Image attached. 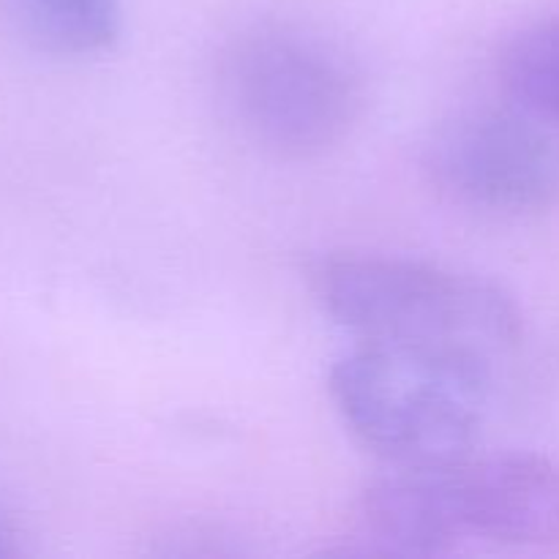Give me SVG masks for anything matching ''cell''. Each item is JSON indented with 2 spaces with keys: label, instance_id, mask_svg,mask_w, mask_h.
<instances>
[{
  "label": "cell",
  "instance_id": "6da1fadb",
  "mask_svg": "<svg viewBox=\"0 0 559 559\" xmlns=\"http://www.w3.org/2000/svg\"><path fill=\"white\" fill-rule=\"evenodd\" d=\"M349 435L393 467L469 456L491 391V355L451 344L364 342L328 374Z\"/></svg>",
  "mask_w": 559,
  "mask_h": 559
},
{
  "label": "cell",
  "instance_id": "7a4b0ae2",
  "mask_svg": "<svg viewBox=\"0 0 559 559\" xmlns=\"http://www.w3.org/2000/svg\"><path fill=\"white\" fill-rule=\"evenodd\" d=\"M320 309L360 342L451 344L484 355L522 338L524 314L502 284L393 254H328L311 262Z\"/></svg>",
  "mask_w": 559,
  "mask_h": 559
},
{
  "label": "cell",
  "instance_id": "3957f363",
  "mask_svg": "<svg viewBox=\"0 0 559 559\" xmlns=\"http://www.w3.org/2000/svg\"><path fill=\"white\" fill-rule=\"evenodd\" d=\"M222 85L243 134L289 162L336 151L364 115V80L338 44L293 25H265L229 47Z\"/></svg>",
  "mask_w": 559,
  "mask_h": 559
},
{
  "label": "cell",
  "instance_id": "277c9868",
  "mask_svg": "<svg viewBox=\"0 0 559 559\" xmlns=\"http://www.w3.org/2000/svg\"><path fill=\"white\" fill-rule=\"evenodd\" d=\"M424 169L456 205L489 216H535L559 202L555 129L516 107H475L431 131Z\"/></svg>",
  "mask_w": 559,
  "mask_h": 559
},
{
  "label": "cell",
  "instance_id": "5b68a950",
  "mask_svg": "<svg viewBox=\"0 0 559 559\" xmlns=\"http://www.w3.org/2000/svg\"><path fill=\"white\" fill-rule=\"evenodd\" d=\"M456 538L559 549V464L544 453H473L440 467Z\"/></svg>",
  "mask_w": 559,
  "mask_h": 559
},
{
  "label": "cell",
  "instance_id": "8992f818",
  "mask_svg": "<svg viewBox=\"0 0 559 559\" xmlns=\"http://www.w3.org/2000/svg\"><path fill=\"white\" fill-rule=\"evenodd\" d=\"M0 16L38 52L93 58L123 33V0H0Z\"/></svg>",
  "mask_w": 559,
  "mask_h": 559
},
{
  "label": "cell",
  "instance_id": "52a82bcc",
  "mask_svg": "<svg viewBox=\"0 0 559 559\" xmlns=\"http://www.w3.org/2000/svg\"><path fill=\"white\" fill-rule=\"evenodd\" d=\"M497 74L511 107L559 129V16L513 33L500 52Z\"/></svg>",
  "mask_w": 559,
  "mask_h": 559
},
{
  "label": "cell",
  "instance_id": "ba28073f",
  "mask_svg": "<svg viewBox=\"0 0 559 559\" xmlns=\"http://www.w3.org/2000/svg\"><path fill=\"white\" fill-rule=\"evenodd\" d=\"M16 555V544H14V535L0 524V557H11Z\"/></svg>",
  "mask_w": 559,
  "mask_h": 559
}]
</instances>
